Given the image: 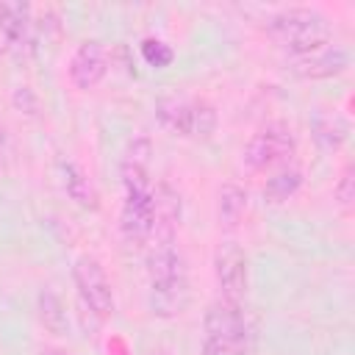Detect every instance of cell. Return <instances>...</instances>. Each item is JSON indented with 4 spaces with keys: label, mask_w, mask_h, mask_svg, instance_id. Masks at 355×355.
<instances>
[{
    "label": "cell",
    "mask_w": 355,
    "mask_h": 355,
    "mask_svg": "<svg viewBox=\"0 0 355 355\" xmlns=\"http://www.w3.org/2000/svg\"><path fill=\"white\" fill-rule=\"evenodd\" d=\"M72 277H75L78 294L89 305V311L97 319H111L114 311H116V302H114L111 280H108L105 269L100 266V261L92 258V255H80L72 266Z\"/></svg>",
    "instance_id": "7a4b0ae2"
},
{
    "label": "cell",
    "mask_w": 355,
    "mask_h": 355,
    "mask_svg": "<svg viewBox=\"0 0 355 355\" xmlns=\"http://www.w3.org/2000/svg\"><path fill=\"white\" fill-rule=\"evenodd\" d=\"M39 355H67V352L64 349H42Z\"/></svg>",
    "instance_id": "cb8c5ba5"
},
{
    "label": "cell",
    "mask_w": 355,
    "mask_h": 355,
    "mask_svg": "<svg viewBox=\"0 0 355 355\" xmlns=\"http://www.w3.org/2000/svg\"><path fill=\"white\" fill-rule=\"evenodd\" d=\"M150 355H166V352H161V349H153V352H150Z\"/></svg>",
    "instance_id": "d4e9b609"
},
{
    "label": "cell",
    "mask_w": 355,
    "mask_h": 355,
    "mask_svg": "<svg viewBox=\"0 0 355 355\" xmlns=\"http://www.w3.org/2000/svg\"><path fill=\"white\" fill-rule=\"evenodd\" d=\"M191 288L189 275L166 277V280H150V311L158 319H175L189 308Z\"/></svg>",
    "instance_id": "8fae6325"
},
{
    "label": "cell",
    "mask_w": 355,
    "mask_h": 355,
    "mask_svg": "<svg viewBox=\"0 0 355 355\" xmlns=\"http://www.w3.org/2000/svg\"><path fill=\"white\" fill-rule=\"evenodd\" d=\"M294 150H297V141H294L291 128L275 122V125H266L258 133H252V139L244 147V164L250 169L261 172L275 164H283L286 158L294 155Z\"/></svg>",
    "instance_id": "3957f363"
},
{
    "label": "cell",
    "mask_w": 355,
    "mask_h": 355,
    "mask_svg": "<svg viewBox=\"0 0 355 355\" xmlns=\"http://www.w3.org/2000/svg\"><path fill=\"white\" fill-rule=\"evenodd\" d=\"M150 155H153V144L144 136L133 139L125 147L122 161H119V175H122L125 194L128 191H150L153 189V183H150Z\"/></svg>",
    "instance_id": "7c38bea8"
},
{
    "label": "cell",
    "mask_w": 355,
    "mask_h": 355,
    "mask_svg": "<svg viewBox=\"0 0 355 355\" xmlns=\"http://www.w3.org/2000/svg\"><path fill=\"white\" fill-rule=\"evenodd\" d=\"M0 33L6 42V50L14 55H28L36 47V22L31 17V6L22 0H6L0 3Z\"/></svg>",
    "instance_id": "5b68a950"
},
{
    "label": "cell",
    "mask_w": 355,
    "mask_h": 355,
    "mask_svg": "<svg viewBox=\"0 0 355 355\" xmlns=\"http://www.w3.org/2000/svg\"><path fill=\"white\" fill-rule=\"evenodd\" d=\"M180 225V194L169 183H158L153 189V230H150V247L158 244H175Z\"/></svg>",
    "instance_id": "52a82bcc"
},
{
    "label": "cell",
    "mask_w": 355,
    "mask_h": 355,
    "mask_svg": "<svg viewBox=\"0 0 355 355\" xmlns=\"http://www.w3.org/2000/svg\"><path fill=\"white\" fill-rule=\"evenodd\" d=\"M119 227L125 241L133 247L150 244V230H153V189L150 191H128L119 214Z\"/></svg>",
    "instance_id": "9c48e42d"
},
{
    "label": "cell",
    "mask_w": 355,
    "mask_h": 355,
    "mask_svg": "<svg viewBox=\"0 0 355 355\" xmlns=\"http://www.w3.org/2000/svg\"><path fill=\"white\" fill-rule=\"evenodd\" d=\"M202 330H205V338H214V341L247 344V322H244L241 305H233L227 300H216L208 305L202 316Z\"/></svg>",
    "instance_id": "30bf717a"
},
{
    "label": "cell",
    "mask_w": 355,
    "mask_h": 355,
    "mask_svg": "<svg viewBox=\"0 0 355 355\" xmlns=\"http://www.w3.org/2000/svg\"><path fill=\"white\" fill-rule=\"evenodd\" d=\"M214 277L222 300L241 305L250 283V269H247V255L236 241H222L214 250Z\"/></svg>",
    "instance_id": "277c9868"
},
{
    "label": "cell",
    "mask_w": 355,
    "mask_h": 355,
    "mask_svg": "<svg viewBox=\"0 0 355 355\" xmlns=\"http://www.w3.org/2000/svg\"><path fill=\"white\" fill-rule=\"evenodd\" d=\"M36 311H39V322L53 333V336H67L69 333V319H67V308L61 302V297L50 288L39 291L36 300Z\"/></svg>",
    "instance_id": "e0dca14e"
},
{
    "label": "cell",
    "mask_w": 355,
    "mask_h": 355,
    "mask_svg": "<svg viewBox=\"0 0 355 355\" xmlns=\"http://www.w3.org/2000/svg\"><path fill=\"white\" fill-rule=\"evenodd\" d=\"M105 72H108V50L103 47V42L97 39L80 42L69 58V80L78 89L89 92L105 78Z\"/></svg>",
    "instance_id": "ba28073f"
},
{
    "label": "cell",
    "mask_w": 355,
    "mask_h": 355,
    "mask_svg": "<svg viewBox=\"0 0 355 355\" xmlns=\"http://www.w3.org/2000/svg\"><path fill=\"white\" fill-rule=\"evenodd\" d=\"M202 355H247V344H233V341H202Z\"/></svg>",
    "instance_id": "603a6c76"
},
{
    "label": "cell",
    "mask_w": 355,
    "mask_h": 355,
    "mask_svg": "<svg viewBox=\"0 0 355 355\" xmlns=\"http://www.w3.org/2000/svg\"><path fill=\"white\" fill-rule=\"evenodd\" d=\"M155 116L164 128H169L172 133L178 136H189V119H191V100L178 94V92H169V94H161L155 100Z\"/></svg>",
    "instance_id": "2e32d148"
},
{
    "label": "cell",
    "mask_w": 355,
    "mask_h": 355,
    "mask_svg": "<svg viewBox=\"0 0 355 355\" xmlns=\"http://www.w3.org/2000/svg\"><path fill=\"white\" fill-rule=\"evenodd\" d=\"M216 130V111L208 100H191V119H189V136L191 139H211Z\"/></svg>",
    "instance_id": "d6986e66"
},
{
    "label": "cell",
    "mask_w": 355,
    "mask_h": 355,
    "mask_svg": "<svg viewBox=\"0 0 355 355\" xmlns=\"http://www.w3.org/2000/svg\"><path fill=\"white\" fill-rule=\"evenodd\" d=\"M302 189V172L294 166H283L280 172H275L266 183H263V200L269 205H280L286 200H291L297 191Z\"/></svg>",
    "instance_id": "ac0fdd59"
},
{
    "label": "cell",
    "mask_w": 355,
    "mask_h": 355,
    "mask_svg": "<svg viewBox=\"0 0 355 355\" xmlns=\"http://www.w3.org/2000/svg\"><path fill=\"white\" fill-rule=\"evenodd\" d=\"M58 169H61V183H64L69 200L83 211H97L100 208V194H97L94 183L89 180V175L72 161H61Z\"/></svg>",
    "instance_id": "5bb4252c"
},
{
    "label": "cell",
    "mask_w": 355,
    "mask_h": 355,
    "mask_svg": "<svg viewBox=\"0 0 355 355\" xmlns=\"http://www.w3.org/2000/svg\"><path fill=\"white\" fill-rule=\"evenodd\" d=\"M11 103L19 114H28V116H36L39 114V97L31 86H17L14 94H11Z\"/></svg>",
    "instance_id": "7402d4cb"
},
{
    "label": "cell",
    "mask_w": 355,
    "mask_h": 355,
    "mask_svg": "<svg viewBox=\"0 0 355 355\" xmlns=\"http://www.w3.org/2000/svg\"><path fill=\"white\" fill-rule=\"evenodd\" d=\"M141 58L150 64V67H155V69H164V67H169L172 61H175V50L166 44V42H161V39H144L141 42Z\"/></svg>",
    "instance_id": "ffe728a7"
},
{
    "label": "cell",
    "mask_w": 355,
    "mask_h": 355,
    "mask_svg": "<svg viewBox=\"0 0 355 355\" xmlns=\"http://www.w3.org/2000/svg\"><path fill=\"white\" fill-rule=\"evenodd\" d=\"M349 50L341 44H324L319 50H311L305 55H288V69L297 78H308V80H324V78H336L341 72H347L349 67Z\"/></svg>",
    "instance_id": "8992f818"
},
{
    "label": "cell",
    "mask_w": 355,
    "mask_h": 355,
    "mask_svg": "<svg viewBox=\"0 0 355 355\" xmlns=\"http://www.w3.org/2000/svg\"><path fill=\"white\" fill-rule=\"evenodd\" d=\"M333 194H336V200H338V205H341L344 211L352 208V202H355V166H352V164L344 166L338 183H336V189H333Z\"/></svg>",
    "instance_id": "44dd1931"
},
{
    "label": "cell",
    "mask_w": 355,
    "mask_h": 355,
    "mask_svg": "<svg viewBox=\"0 0 355 355\" xmlns=\"http://www.w3.org/2000/svg\"><path fill=\"white\" fill-rule=\"evenodd\" d=\"M247 191L239 183H222L216 191V219L222 230H236L247 214Z\"/></svg>",
    "instance_id": "9a60e30c"
},
{
    "label": "cell",
    "mask_w": 355,
    "mask_h": 355,
    "mask_svg": "<svg viewBox=\"0 0 355 355\" xmlns=\"http://www.w3.org/2000/svg\"><path fill=\"white\" fill-rule=\"evenodd\" d=\"M266 33L288 55H305L330 44V22L316 8H283L266 22Z\"/></svg>",
    "instance_id": "6da1fadb"
},
{
    "label": "cell",
    "mask_w": 355,
    "mask_h": 355,
    "mask_svg": "<svg viewBox=\"0 0 355 355\" xmlns=\"http://www.w3.org/2000/svg\"><path fill=\"white\" fill-rule=\"evenodd\" d=\"M311 136H313V141L322 153H336L349 139V122L338 111L319 108L311 116Z\"/></svg>",
    "instance_id": "4fadbf2b"
}]
</instances>
